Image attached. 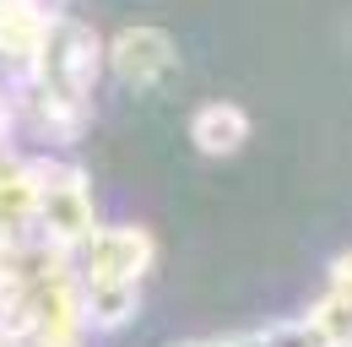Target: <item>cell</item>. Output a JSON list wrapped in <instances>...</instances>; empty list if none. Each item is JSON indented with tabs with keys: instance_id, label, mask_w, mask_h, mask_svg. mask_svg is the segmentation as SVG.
Listing matches in <instances>:
<instances>
[{
	"instance_id": "1",
	"label": "cell",
	"mask_w": 352,
	"mask_h": 347,
	"mask_svg": "<svg viewBox=\"0 0 352 347\" xmlns=\"http://www.w3.org/2000/svg\"><path fill=\"white\" fill-rule=\"evenodd\" d=\"M76 288H82V315H87V331H114V326H131L141 288L152 277V260L157 244L141 222H98L87 244L76 250Z\"/></svg>"
},
{
	"instance_id": "2",
	"label": "cell",
	"mask_w": 352,
	"mask_h": 347,
	"mask_svg": "<svg viewBox=\"0 0 352 347\" xmlns=\"http://www.w3.org/2000/svg\"><path fill=\"white\" fill-rule=\"evenodd\" d=\"M92 233H98V201L87 174L54 158H33V239L71 260Z\"/></svg>"
},
{
	"instance_id": "4",
	"label": "cell",
	"mask_w": 352,
	"mask_h": 347,
	"mask_svg": "<svg viewBox=\"0 0 352 347\" xmlns=\"http://www.w3.org/2000/svg\"><path fill=\"white\" fill-rule=\"evenodd\" d=\"M65 17L60 0H0V65H11L16 76L38 60L49 28Z\"/></svg>"
},
{
	"instance_id": "3",
	"label": "cell",
	"mask_w": 352,
	"mask_h": 347,
	"mask_svg": "<svg viewBox=\"0 0 352 347\" xmlns=\"http://www.w3.org/2000/svg\"><path fill=\"white\" fill-rule=\"evenodd\" d=\"M103 71H114V82L131 87V92H152V87H163L179 71V49L163 28L131 22V28H120L103 43Z\"/></svg>"
},
{
	"instance_id": "5",
	"label": "cell",
	"mask_w": 352,
	"mask_h": 347,
	"mask_svg": "<svg viewBox=\"0 0 352 347\" xmlns=\"http://www.w3.org/2000/svg\"><path fill=\"white\" fill-rule=\"evenodd\" d=\"M190 136L206 158H228L250 141V114L233 103V98H206L195 114H190Z\"/></svg>"
},
{
	"instance_id": "6",
	"label": "cell",
	"mask_w": 352,
	"mask_h": 347,
	"mask_svg": "<svg viewBox=\"0 0 352 347\" xmlns=\"http://www.w3.org/2000/svg\"><path fill=\"white\" fill-rule=\"evenodd\" d=\"M325 299H336V304H347V309H352V255H342L336 266H331V282H325Z\"/></svg>"
}]
</instances>
